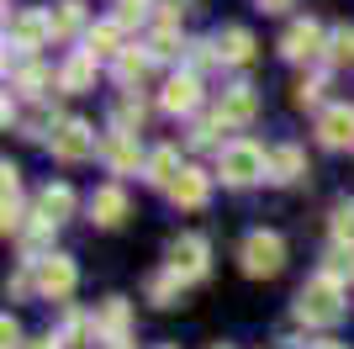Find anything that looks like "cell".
<instances>
[{"instance_id":"obj_19","label":"cell","mask_w":354,"mask_h":349,"mask_svg":"<svg viewBox=\"0 0 354 349\" xmlns=\"http://www.w3.org/2000/svg\"><path fill=\"white\" fill-rule=\"evenodd\" d=\"M6 202H0V222H6V233L21 228V174H16V164H6Z\"/></svg>"},{"instance_id":"obj_28","label":"cell","mask_w":354,"mask_h":349,"mask_svg":"<svg viewBox=\"0 0 354 349\" xmlns=\"http://www.w3.org/2000/svg\"><path fill=\"white\" fill-rule=\"evenodd\" d=\"M333 238H339V244H354V202L333 206Z\"/></svg>"},{"instance_id":"obj_30","label":"cell","mask_w":354,"mask_h":349,"mask_svg":"<svg viewBox=\"0 0 354 349\" xmlns=\"http://www.w3.org/2000/svg\"><path fill=\"white\" fill-rule=\"evenodd\" d=\"M148 53H153V58H175V53H180V37H175V27H159V32H153Z\"/></svg>"},{"instance_id":"obj_11","label":"cell","mask_w":354,"mask_h":349,"mask_svg":"<svg viewBox=\"0 0 354 349\" xmlns=\"http://www.w3.org/2000/svg\"><path fill=\"white\" fill-rule=\"evenodd\" d=\"M196 101H201V80H196L191 69L185 74H175V80H169V85H164V96H159V106L164 111H196Z\"/></svg>"},{"instance_id":"obj_38","label":"cell","mask_w":354,"mask_h":349,"mask_svg":"<svg viewBox=\"0 0 354 349\" xmlns=\"http://www.w3.org/2000/svg\"><path fill=\"white\" fill-rule=\"evenodd\" d=\"M27 349H64L59 339H37V344H27Z\"/></svg>"},{"instance_id":"obj_5","label":"cell","mask_w":354,"mask_h":349,"mask_svg":"<svg viewBox=\"0 0 354 349\" xmlns=\"http://www.w3.org/2000/svg\"><path fill=\"white\" fill-rule=\"evenodd\" d=\"M32 280H37V291H43V296L64 302V296L74 291V280H80V270H74V260H69V254H48V260H37V265H32Z\"/></svg>"},{"instance_id":"obj_33","label":"cell","mask_w":354,"mask_h":349,"mask_svg":"<svg viewBox=\"0 0 354 349\" xmlns=\"http://www.w3.org/2000/svg\"><path fill=\"white\" fill-rule=\"evenodd\" d=\"M148 16V0H122V11H117V27H127V21H143Z\"/></svg>"},{"instance_id":"obj_21","label":"cell","mask_w":354,"mask_h":349,"mask_svg":"<svg viewBox=\"0 0 354 349\" xmlns=\"http://www.w3.org/2000/svg\"><path fill=\"white\" fill-rule=\"evenodd\" d=\"M85 53H90V58H111V53H122V27H117V21L90 27V32H85Z\"/></svg>"},{"instance_id":"obj_18","label":"cell","mask_w":354,"mask_h":349,"mask_svg":"<svg viewBox=\"0 0 354 349\" xmlns=\"http://www.w3.org/2000/svg\"><path fill=\"white\" fill-rule=\"evenodd\" d=\"M217 53L227 58V64H249V58H254V32L249 27H222Z\"/></svg>"},{"instance_id":"obj_41","label":"cell","mask_w":354,"mask_h":349,"mask_svg":"<svg viewBox=\"0 0 354 349\" xmlns=\"http://www.w3.org/2000/svg\"><path fill=\"white\" fill-rule=\"evenodd\" d=\"M222 349H227V344H222Z\"/></svg>"},{"instance_id":"obj_1","label":"cell","mask_w":354,"mask_h":349,"mask_svg":"<svg viewBox=\"0 0 354 349\" xmlns=\"http://www.w3.org/2000/svg\"><path fill=\"white\" fill-rule=\"evenodd\" d=\"M296 318L301 323H339L344 318V286L333 276H312L296 296Z\"/></svg>"},{"instance_id":"obj_14","label":"cell","mask_w":354,"mask_h":349,"mask_svg":"<svg viewBox=\"0 0 354 349\" xmlns=\"http://www.w3.org/2000/svg\"><path fill=\"white\" fill-rule=\"evenodd\" d=\"M180 174H185V164H180V148H175V143H164V148H153V154H148V180H153V186L175 190Z\"/></svg>"},{"instance_id":"obj_40","label":"cell","mask_w":354,"mask_h":349,"mask_svg":"<svg viewBox=\"0 0 354 349\" xmlns=\"http://www.w3.org/2000/svg\"><path fill=\"white\" fill-rule=\"evenodd\" d=\"M317 349H349V344H317Z\"/></svg>"},{"instance_id":"obj_39","label":"cell","mask_w":354,"mask_h":349,"mask_svg":"<svg viewBox=\"0 0 354 349\" xmlns=\"http://www.w3.org/2000/svg\"><path fill=\"white\" fill-rule=\"evenodd\" d=\"M106 349H127V339H111V344H106Z\"/></svg>"},{"instance_id":"obj_22","label":"cell","mask_w":354,"mask_h":349,"mask_svg":"<svg viewBox=\"0 0 354 349\" xmlns=\"http://www.w3.org/2000/svg\"><path fill=\"white\" fill-rule=\"evenodd\" d=\"M95 328L111 339H127V302L122 296H106L101 307H95Z\"/></svg>"},{"instance_id":"obj_34","label":"cell","mask_w":354,"mask_h":349,"mask_svg":"<svg viewBox=\"0 0 354 349\" xmlns=\"http://www.w3.org/2000/svg\"><path fill=\"white\" fill-rule=\"evenodd\" d=\"M85 334H90V323L69 312V323H64V339H59V344H85Z\"/></svg>"},{"instance_id":"obj_31","label":"cell","mask_w":354,"mask_h":349,"mask_svg":"<svg viewBox=\"0 0 354 349\" xmlns=\"http://www.w3.org/2000/svg\"><path fill=\"white\" fill-rule=\"evenodd\" d=\"M16 85L27 90V96H43V90H48V69H37V64H27V69L16 74Z\"/></svg>"},{"instance_id":"obj_29","label":"cell","mask_w":354,"mask_h":349,"mask_svg":"<svg viewBox=\"0 0 354 349\" xmlns=\"http://www.w3.org/2000/svg\"><path fill=\"white\" fill-rule=\"evenodd\" d=\"M133 127H143V101L127 96V101L117 106V127H111V132H133Z\"/></svg>"},{"instance_id":"obj_15","label":"cell","mask_w":354,"mask_h":349,"mask_svg":"<svg viewBox=\"0 0 354 349\" xmlns=\"http://www.w3.org/2000/svg\"><path fill=\"white\" fill-rule=\"evenodd\" d=\"M301 174H307V154H301L296 143H281L275 154H270V180H275V186H291V180H301Z\"/></svg>"},{"instance_id":"obj_23","label":"cell","mask_w":354,"mask_h":349,"mask_svg":"<svg viewBox=\"0 0 354 349\" xmlns=\"http://www.w3.org/2000/svg\"><path fill=\"white\" fill-rule=\"evenodd\" d=\"M180 291H185V280H180L169 265H164L159 276H148V302H153V307H175V302H180Z\"/></svg>"},{"instance_id":"obj_20","label":"cell","mask_w":354,"mask_h":349,"mask_svg":"<svg viewBox=\"0 0 354 349\" xmlns=\"http://www.w3.org/2000/svg\"><path fill=\"white\" fill-rule=\"evenodd\" d=\"M90 80H95V58L80 48V53L59 69V90H90Z\"/></svg>"},{"instance_id":"obj_26","label":"cell","mask_w":354,"mask_h":349,"mask_svg":"<svg viewBox=\"0 0 354 349\" xmlns=\"http://www.w3.org/2000/svg\"><path fill=\"white\" fill-rule=\"evenodd\" d=\"M48 233H53V222H43V217L32 222V228H21V244H27L32 265H37V260H48V254H43V249H48Z\"/></svg>"},{"instance_id":"obj_8","label":"cell","mask_w":354,"mask_h":349,"mask_svg":"<svg viewBox=\"0 0 354 349\" xmlns=\"http://www.w3.org/2000/svg\"><path fill=\"white\" fill-rule=\"evenodd\" d=\"M317 138H323L328 148H349L354 143V111L349 106H328V111L317 116Z\"/></svg>"},{"instance_id":"obj_7","label":"cell","mask_w":354,"mask_h":349,"mask_svg":"<svg viewBox=\"0 0 354 349\" xmlns=\"http://www.w3.org/2000/svg\"><path fill=\"white\" fill-rule=\"evenodd\" d=\"M254 111H259V96H254V85H233V90H222L217 116L227 122V127H243V122H254Z\"/></svg>"},{"instance_id":"obj_27","label":"cell","mask_w":354,"mask_h":349,"mask_svg":"<svg viewBox=\"0 0 354 349\" xmlns=\"http://www.w3.org/2000/svg\"><path fill=\"white\" fill-rule=\"evenodd\" d=\"M328 58L333 64H354V27H339L328 37Z\"/></svg>"},{"instance_id":"obj_4","label":"cell","mask_w":354,"mask_h":349,"mask_svg":"<svg viewBox=\"0 0 354 349\" xmlns=\"http://www.w3.org/2000/svg\"><path fill=\"white\" fill-rule=\"evenodd\" d=\"M164 260H169V270H175L180 280H201L207 276V260H212V244L201 233H180L175 244L164 249Z\"/></svg>"},{"instance_id":"obj_25","label":"cell","mask_w":354,"mask_h":349,"mask_svg":"<svg viewBox=\"0 0 354 349\" xmlns=\"http://www.w3.org/2000/svg\"><path fill=\"white\" fill-rule=\"evenodd\" d=\"M148 58H153V53H138V48H127V53L117 58V80H122V85L143 80V74H148Z\"/></svg>"},{"instance_id":"obj_3","label":"cell","mask_w":354,"mask_h":349,"mask_svg":"<svg viewBox=\"0 0 354 349\" xmlns=\"http://www.w3.org/2000/svg\"><path fill=\"white\" fill-rule=\"evenodd\" d=\"M286 265V238L281 233H249V238H243V276H275V270H281Z\"/></svg>"},{"instance_id":"obj_35","label":"cell","mask_w":354,"mask_h":349,"mask_svg":"<svg viewBox=\"0 0 354 349\" xmlns=\"http://www.w3.org/2000/svg\"><path fill=\"white\" fill-rule=\"evenodd\" d=\"M0 349H21V328H16V318L0 323Z\"/></svg>"},{"instance_id":"obj_13","label":"cell","mask_w":354,"mask_h":349,"mask_svg":"<svg viewBox=\"0 0 354 349\" xmlns=\"http://www.w3.org/2000/svg\"><path fill=\"white\" fill-rule=\"evenodd\" d=\"M122 217H127V196H122L117 186H101L90 196V222H95V228H117Z\"/></svg>"},{"instance_id":"obj_24","label":"cell","mask_w":354,"mask_h":349,"mask_svg":"<svg viewBox=\"0 0 354 349\" xmlns=\"http://www.w3.org/2000/svg\"><path fill=\"white\" fill-rule=\"evenodd\" d=\"M80 21H85V6H80V0H53V11H48V27H53V37H69V32H80Z\"/></svg>"},{"instance_id":"obj_9","label":"cell","mask_w":354,"mask_h":349,"mask_svg":"<svg viewBox=\"0 0 354 349\" xmlns=\"http://www.w3.org/2000/svg\"><path fill=\"white\" fill-rule=\"evenodd\" d=\"M48 11H21L11 21V48H21V53H32V48H43L48 43Z\"/></svg>"},{"instance_id":"obj_16","label":"cell","mask_w":354,"mask_h":349,"mask_svg":"<svg viewBox=\"0 0 354 349\" xmlns=\"http://www.w3.org/2000/svg\"><path fill=\"white\" fill-rule=\"evenodd\" d=\"M175 206H207V196H212V174H201V170H185L175 180Z\"/></svg>"},{"instance_id":"obj_10","label":"cell","mask_w":354,"mask_h":349,"mask_svg":"<svg viewBox=\"0 0 354 349\" xmlns=\"http://www.w3.org/2000/svg\"><path fill=\"white\" fill-rule=\"evenodd\" d=\"M101 154H106V164H111L117 174H133V170H138V159H143V148H138L133 132H106Z\"/></svg>"},{"instance_id":"obj_17","label":"cell","mask_w":354,"mask_h":349,"mask_svg":"<svg viewBox=\"0 0 354 349\" xmlns=\"http://www.w3.org/2000/svg\"><path fill=\"white\" fill-rule=\"evenodd\" d=\"M69 212H74V190H69V186H48L43 196H37V217L53 222V228H59Z\"/></svg>"},{"instance_id":"obj_32","label":"cell","mask_w":354,"mask_h":349,"mask_svg":"<svg viewBox=\"0 0 354 349\" xmlns=\"http://www.w3.org/2000/svg\"><path fill=\"white\" fill-rule=\"evenodd\" d=\"M185 48H191V74H201V69L212 64V58H222L212 43H185Z\"/></svg>"},{"instance_id":"obj_37","label":"cell","mask_w":354,"mask_h":349,"mask_svg":"<svg viewBox=\"0 0 354 349\" xmlns=\"http://www.w3.org/2000/svg\"><path fill=\"white\" fill-rule=\"evenodd\" d=\"M265 11H286V6H296V0H259Z\"/></svg>"},{"instance_id":"obj_36","label":"cell","mask_w":354,"mask_h":349,"mask_svg":"<svg viewBox=\"0 0 354 349\" xmlns=\"http://www.w3.org/2000/svg\"><path fill=\"white\" fill-rule=\"evenodd\" d=\"M317 80H301V85H296V106H317Z\"/></svg>"},{"instance_id":"obj_2","label":"cell","mask_w":354,"mask_h":349,"mask_svg":"<svg viewBox=\"0 0 354 349\" xmlns=\"http://www.w3.org/2000/svg\"><path fill=\"white\" fill-rule=\"evenodd\" d=\"M222 180L227 186H254L259 174H270V159H265V148L259 143H227L222 148V159H217Z\"/></svg>"},{"instance_id":"obj_6","label":"cell","mask_w":354,"mask_h":349,"mask_svg":"<svg viewBox=\"0 0 354 349\" xmlns=\"http://www.w3.org/2000/svg\"><path fill=\"white\" fill-rule=\"evenodd\" d=\"M95 154V132H90V122H59L53 127V159L64 164H80Z\"/></svg>"},{"instance_id":"obj_12","label":"cell","mask_w":354,"mask_h":349,"mask_svg":"<svg viewBox=\"0 0 354 349\" xmlns=\"http://www.w3.org/2000/svg\"><path fill=\"white\" fill-rule=\"evenodd\" d=\"M317 48H323V27H317V21H296L291 32H286L281 37V53L291 58V64H301V58H312L317 53Z\"/></svg>"}]
</instances>
